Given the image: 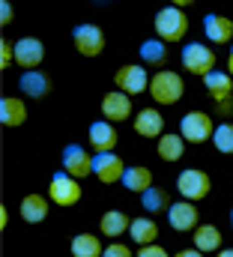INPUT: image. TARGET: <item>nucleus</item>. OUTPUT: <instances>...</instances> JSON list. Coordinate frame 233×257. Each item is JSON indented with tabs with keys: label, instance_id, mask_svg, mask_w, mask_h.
<instances>
[{
	"label": "nucleus",
	"instance_id": "nucleus-5",
	"mask_svg": "<svg viewBox=\"0 0 233 257\" xmlns=\"http://www.w3.org/2000/svg\"><path fill=\"white\" fill-rule=\"evenodd\" d=\"M114 84L117 90L129 93V96H138V93H147L150 90V75L144 63H129V66H120L114 75Z\"/></svg>",
	"mask_w": 233,
	"mask_h": 257
},
{
	"label": "nucleus",
	"instance_id": "nucleus-36",
	"mask_svg": "<svg viewBox=\"0 0 233 257\" xmlns=\"http://www.w3.org/2000/svg\"><path fill=\"white\" fill-rule=\"evenodd\" d=\"M168 3H171V6H179V9H182V6H191L194 0H168Z\"/></svg>",
	"mask_w": 233,
	"mask_h": 257
},
{
	"label": "nucleus",
	"instance_id": "nucleus-27",
	"mask_svg": "<svg viewBox=\"0 0 233 257\" xmlns=\"http://www.w3.org/2000/svg\"><path fill=\"white\" fill-rule=\"evenodd\" d=\"M194 248H200L203 254H206V251H218V248H221V233H218V227H212V224L194 227Z\"/></svg>",
	"mask_w": 233,
	"mask_h": 257
},
{
	"label": "nucleus",
	"instance_id": "nucleus-3",
	"mask_svg": "<svg viewBox=\"0 0 233 257\" xmlns=\"http://www.w3.org/2000/svg\"><path fill=\"white\" fill-rule=\"evenodd\" d=\"M179 60H182V69H185V72L206 78V75L215 69V51H212L209 45L188 42V45L182 48V57H179Z\"/></svg>",
	"mask_w": 233,
	"mask_h": 257
},
{
	"label": "nucleus",
	"instance_id": "nucleus-21",
	"mask_svg": "<svg viewBox=\"0 0 233 257\" xmlns=\"http://www.w3.org/2000/svg\"><path fill=\"white\" fill-rule=\"evenodd\" d=\"M129 236L135 245H153L159 239V224L153 218H132V227H129Z\"/></svg>",
	"mask_w": 233,
	"mask_h": 257
},
{
	"label": "nucleus",
	"instance_id": "nucleus-19",
	"mask_svg": "<svg viewBox=\"0 0 233 257\" xmlns=\"http://www.w3.org/2000/svg\"><path fill=\"white\" fill-rule=\"evenodd\" d=\"M48 206H51V197H42V194H27L21 200V218L27 224H39L48 218Z\"/></svg>",
	"mask_w": 233,
	"mask_h": 257
},
{
	"label": "nucleus",
	"instance_id": "nucleus-35",
	"mask_svg": "<svg viewBox=\"0 0 233 257\" xmlns=\"http://www.w3.org/2000/svg\"><path fill=\"white\" fill-rule=\"evenodd\" d=\"M176 257H203L200 248H182V251H176Z\"/></svg>",
	"mask_w": 233,
	"mask_h": 257
},
{
	"label": "nucleus",
	"instance_id": "nucleus-18",
	"mask_svg": "<svg viewBox=\"0 0 233 257\" xmlns=\"http://www.w3.org/2000/svg\"><path fill=\"white\" fill-rule=\"evenodd\" d=\"M203 87H206V93L212 96V102L230 99L233 96V75L230 72H218V69H212V72L203 78Z\"/></svg>",
	"mask_w": 233,
	"mask_h": 257
},
{
	"label": "nucleus",
	"instance_id": "nucleus-8",
	"mask_svg": "<svg viewBox=\"0 0 233 257\" xmlns=\"http://www.w3.org/2000/svg\"><path fill=\"white\" fill-rule=\"evenodd\" d=\"M63 171L75 180H84L93 174V156L81 144H66L63 147Z\"/></svg>",
	"mask_w": 233,
	"mask_h": 257
},
{
	"label": "nucleus",
	"instance_id": "nucleus-6",
	"mask_svg": "<svg viewBox=\"0 0 233 257\" xmlns=\"http://www.w3.org/2000/svg\"><path fill=\"white\" fill-rule=\"evenodd\" d=\"M212 120H209V114H203V111H188L182 120H179V135L185 138V141H191V144H203V141H212Z\"/></svg>",
	"mask_w": 233,
	"mask_h": 257
},
{
	"label": "nucleus",
	"instance_id": "nucleus-9",
	"mask_svg": "<svg viewBox=\"0 0 233 257\" xmlns=\"http://www.w3.org/2000/svg\"><path fill=\"white\" fill-rule=\"evenodd\" d=\"M72 42L84 57H96V54L105 51V33L96 24H78L72 30Z\"/></svg>",
	"mask_w": 233,
	"mask_h": 257
},
{
	"label": "nucleus",
	"instance_id": "nucleus-28",
	"mask_svg": "<svg viewBox=\"0 0 233 257\" xmlns=\"http://www.w3.org/2000/svg\"><path fill=\"white\" fill-rule=\"evenodd\" d=\"M141 203H144V209L153 212V215H156V212H165V209L171 206V203H168V192L159 189V186H150L147 192L141 194Z\"/></svg>",
	"mask_w": 233,
	"mask_h": 257
},
{
	"label": "nucleus",
	"instance_id": "nucleus-22",
	"mask_svg": "<svg viewBox=\"0 0 233 257\" xmlns=\"http://www.w3.org/2000/svg\"><path fill=\"white\" fill-rule=\"evenodd\" d=\"M123 186H126L129 192L144 194L150 186H153V171H150V168H144V165H129V168H126V174H123Z\"/></svg>",
	"mask_w": 233,
	"mask_h": 257
},
{
	"label": "nucleus",
	"instance_id": "nucleus-15",
	"mask_svg": "<svg viewBox=\"0 0 233 257\" xmlns=\"http://www.w3.org/2000/svg\"><path fill=\"white\" fill-rule=\"evenodd\" d=\"M87 135H90V147L96 153H111L117 147V128L111 120H96L93 126L87 128Z\"/></svg>",
	"mask_w": 233,
	"mask_h": 257
},
{
	"label": "nucleus",
	"instance_id": "nucleus-34",
	"mask_svg": "<svg viewBox=\"0 0 233 257\" xmlns=\"http://www.w3.org/2000/svg\"><path fill=\"white\" fill-rule=\"evenodd\" d=\"M215 111H218L221 117H230V114H233V96H230V99H221V102H215Z\"/></svg>",
	"mask_w": 233,
	"mask_h": 257
},
{
	"label": "nucleus",
	"instance_id": "nucleus-10",
	"mask_svg": "<svg viewBox=\"0 0 233 257\" xmlns=\"http://www.w3.org/2000/svg\"><path fill=\"white\" fill-rule=\"evenodd\" d=\"M126 165L117 153H96L93 156V177H99V183L111 186V183H123Z\"/></svg>",
	"mask_w": 233,
	"mask_h": 257
},
{
	"label": "nucleus",
	"instance_id": "nucleus-7",
	"mask_svg": "<svg viewBox=\"0 0 233 257\" xmlns=\"http://www.w3.org/2000/svg\"><path fill=\"white\" fill-rule=\"evenodd\" d=\"M48 197L57 206H75L81 200V183L75 177H69L66 171H60V174H54V180L48 186Z\"/></svg>",
	"mask_w": 233,
	"mask_h": 257
},
{
	"label": "nucleus",
	"instance_id": "nucleus-16",
	"mask_svg": "<svg viewBox=\"0 0 233 257\" xmlns=\"http://www.w3.org/2000/svg\"><path fill=\"white\" fill-rule=\"evenodd\" d=\"M135 132L141 138H162L165 135V117L156 108H144L135 114Z\"/></svg>",
	"mask_w": 233,
	"mask_h": 257
},
{
	"label": "nucleus",
	"instance_id": "nucleus-12",
	"mask_svg": "<svg viewBox=\"0 0 233 257\" xmlns=\"http://www.w3.org/2000/svg\"><path fill=\"white\" fill-rule=\"evenodd\" d=\"M168 221H171V227L179 230V233L194 230L197 227V206L191 200H176V203L168 206Z\"/></svg>",
	"mask_w": 233,
	"mask_h": 257
},
{
	"label": "nucleus",
	"instance_id": "nucleus-20",
	"mask_svg": "<svg viewBox=\"0 0 233 257\" xmlns=\"http://www.w3.org/2000/svg\"><path fill=\"white\" fill-rule=\"evenodd\" d=\"M24 120H27V105L21 99H12V96L0 99V123L3 126L15 128V126H21Z\"/></svg>",
	"mask_w": 233,
	"mask_h": 257
},
{
	"label": "nucleus",
	"instance_id": "nucleus-25",
	"mask_svg": "<svg viewBox=\"0 0 233 257\" xmlns=\"http://www.w3.org/2000/svg\"><path fill=\"white\" fill-rule=\"evenodd\" d=\"M159 156H162L165 162H179V159L185 156V138L176 135V132L162 135V138H159Z\"/></svg>",
	"mask_w": 233,
	"mask_h": 257
},
{
	"label": "nucleus",
	"instance_id": "nucleus-2",
	"mask_svg": "<svg viewBox=\"0 0 233 257\" xmlns=\"http://www.w3.org/2000/svg\"><path fill=\"white\" fill-rule=\"evenodd\" d=\"M153 24H156L159 39H165V42H179V39H185V33H188V15H185L179 6H165V9H159Z\"/></svg>",
	"mask_w": 233,
	"mask_h": 257
},
{
	"label": "nucleus",
	"instance_id": "nucleus-23",
	"mask_svg": "<svg viewBox=\"0 0 233 257\" xmlns=\"http://www.w3.org/2000/svg\"><path fill=\"white\" fill-rule=\"evenodd\" d=\"M138 54H141V60L147 66H165V60H168V42L159 39V36L156 39H144Z\"/></svg>",
	"mask_w": 233,
	"mask_h": 257
},
{
	"label": "nucleus",
	"instance_id": "nucleus-4",
	"mask_svg": "<svg viewBox=\"0 0 233 257\" xmlns=\"http://www.w3.org/2000/svg\"><path fill=\"white\" fill-rule=\"evenodd\" d=\"M212 189V183H209V174L206 171H200V168H185L182 174H179V180H176V192L182 194L185 200H203L206 194Z\"/></svg>",
	"mask_w": 233,
	"mask_h": 257
},
{
	"label": "nucleus",
	"instance_id": "nucleus-33",
	"mask_svg": "<svg viewBox=\"0 0 233 257\" xmlns=\"http://www.w3.org/2000/svg\"><path fill=\"white\" fill-rule=\"evenodd\" d=\"M12 18H15L12 3H9V0H0V24H3V27H9V24H12Z\"/></svg>",
	"mask_w": 233,
	"mask_h": 257
},
{
	"label": "nucleus",
	"instance_id": "nucleus-13",
	"mask_svg": "<svg viewBox=\"0 0 233 257\" xmlns=\"http://www.w3.org/2000/svg\"><path fill=\"white\" fill-rule=\"evenodd\" d=\"M99 108H102L105 120H111V123H123V120H129V114H132V96L123 93V90L105 93V99H102Z\"/></svg>",
	"mask_w": 233,
	"mask_h": 257
},
{
	"label": "nucleus",
	"instance_id": "nucleus-38",
	"mask_svg": "<svg viewBox=\"0 0 233 257\" xmlns=\"http://www.w3.org/2000/svg\"><path fill=\"white\" fill-rule=\"evenodd\" d=\"M215 257H233V248H221V251H218Z\"/></svg>",
	"mask_w": 233,
	"mask_h": 257
},
{
	"label": "nucleus",
	"instance_id": "nucleus-30",
	"mask_svg": "<svg viewBox=\"0 0 233 257\" xmlns=\"http://www.w3.org/2000/svg\"><path fill=\"white\" fill-rule=\"evenodd\" d=\"M102 257H135V254H132L129 245H123V242H111V245H105V254Z\"/></svg>",
	"mask_w": 233,
	"mask_h": 257
},
{
	"label": "nucleus",
	"instance_id": "nucleus-17",
	"mask_svg": "<svg viewBox=\"0 0 233 257\" xmlns=\"http://www.w3.org/2000/svg\"><path fill=\"white\" fill-rule=\"evenodd\" d=\"M18 87H21L24 96H30V99H42V96H48L51 81H48V75H42L39 69H24V75L18 78Z\"/></svg>",
	"mask_w": 233,
	"mask_h": 257
},
{
	"label": "nucleus",
	"instance_id": "nucleus-24",
	"mask_svg": "<svg viewBox=\"0 0 233 257\" xmlns=\"http://www.w3.org/2000/svg\"><path fill=\"white\" fill-rule=\"evenodd\" d=\"M72 254L75 257H102L105 248H102V239L96 233H78V236H72Z\"/></svg>",
	"mask_w": 233,
	"mask_h": 257
},
{
	"label": "nucleus",
	"instance_id": "nucleus-39",
	"mask_svg": "<svg viewBox=\"0 0 233 257\" xmlns=\"http://www.w3.org/2000/svg\"><path fill=\"white\" fill-rule=\"evenodd\" d=\"M230 224H233V209H230Z\"/></svg>",
	"mask_w": 233,
	"mask_h": 257
},
{
	"label": "nucleus",
	"instance_id": "nucleus-14",
	"mask_svg": "<svg viewBox=\"0 0 233 257\" xmlns=\"http://www.w3.org/2000/svg\"><path fill=\"white\" fill-rule=\"evenodd\" d=\"M203 33H206L209 42L227 45V42H233V21L224 18V15H218V12H209V15L203 18Z\"/></svg>",
	"mask_w": 233,
	"mask_h": 257
},
{
	"label": "nucleus",
	"instance_id": "nucleus-32",
	"mask_svg": "<svg viewBox=\"0 0 233 257\" xmlns=\"http://www.w3.org/2000/svg\"><path fill=\"white\" fill-rule=\"evenodd\" d=\"M135 257H171V254H168L162 245H156V242H153V245H141V251H138Z\"/></svg>",
	"mask_w": 233,
	"mask_h": 257
},
{
	"label": "nucleus",
	"instance_id": "nucleus-1",
	"mask_svg": "<svg viewBox=\"0 0 233 257\" xmlns=\"http://www.w3.org/2000/svg\"><path fill=\"white\" fill-rule=\"evenodd\" d=\"M182 93H185V81H182V75H176L171 69H159L150 78V96L159 105H176L182 99Z\"/></svg>",
	"mask_w": 233,
	"mask_h": 257
},
{
	"label": "nucleus",
	"instance_id": "nucleus-26",
	"mask_svg": "<svg viewBox=\"0 0 233 257\" xmlns=\"http://www.w3.org/2000/svg\"><path fill=\"white\" fill-rule=\"evenodd\" d=\"M99 227H102V233H105V236L117 239L120 233H126V230L132 227V221H129V215H126V212H120V209H108V212L102 215Z\"/></svg>",
	"mask_w": 233,
	"mask_h": 257
},
{
	"label": "nucleus",
	"instance_id": "nucleus-37",
	"mask_svg": "<svg viewBox=\"0 0 233 257\" xmlns=\"http://www.w3.org/2000/svg\"><path fill=\"white\" fill-rule=\"evenodd\" d=\"M227 72L233 75V42H230V57H227Z\"/></svg>",
	"mask_w": 233,
	"mask_h": 257
},
{
	"label": "nucleus",
	"instance_id": "nucleus-11",
	"mask_svg": "<svg viewBox=\"0 0 233 257\" xmlns=\"http://www.w3.org/2000/svg\"><path fill=\"white\" fill-rule=\"evenodd\" d=\"M12 48H15V63L24 66V69H36V66L45 60V45H42V39L24 36V39H18Z\"/></svg>",
	"mask_w": 233,
	"mask_h": 257
},
{
	"label": "nucleus",
	"instance_id": "nucleus-29",
	"mask_svg": "<svg viewBox=\"0 0 233 257\" xmlns=\"http://www.w3.org/2000/svg\"><path fill=\"white\" fill-rule=\"evenodd\" d=\"M212 144H215L218 153L233 156V123H221V126H215V132H212Z\"/></svg>",
	"mask_w": 233,
	"mask_h": 257
},
{
	"label": "nucleus",
	"instance_id": "nucleus-31",
	"mask_svg": "<svg viewBox=\"0 0 233 257\" xmlns=\"http://www.w3.org/2000/svg\"><path fill=\"white\" fill-rule=\"evenodd\" d=\"M15 60V48H9V42H0V69H9V63Z\"/></svg>",
	"mask_w": 233,
	"mask_h": 257
}]
</instances>
